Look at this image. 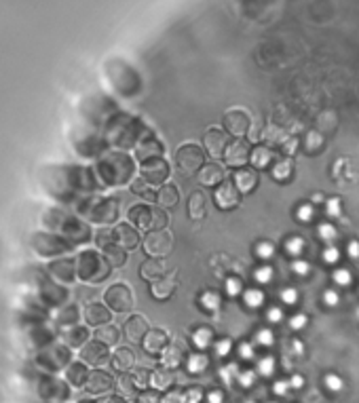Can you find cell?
Segmentation results:
<instances>
[{
  "mask_svg": "<svg viewBox=\"0 0 359 403\" xmlns=\"http://www.w3.org/2000/svg\"><path fill=\"white\" fill-rule=\"evenodd\" d=\"M79 169L76 167H42L40 184L42 190H47L53 199L68 201L72 196V190L79 188Z\"/></svg>",
  "mask_w": 359,
  "mask_h": 403,
  "instance_id": "cell-1",
  "label": "cell"
},
{
  "mask_svg": "<svg viewBox=\"0 0 359 403\" xmlns=\"http://www.w3.org/2000/svg\"><path fill=\"white\" fill-rule=\"evenodd\" d=\"M30 247L40 258H57L70 249V243L57 232H34L30 237Z\"/></svg>",
  "mask_w": 359,
  "mask_h": 403,
  "instance_id": "cell-2",
  "label": "cell"
},
{
  "mask_svg": "<svg viewBox=\"0 0 359 403\" xmlns=\"http://www.w3.org/2000/svg\"><path fill=\"white\" fill-rule=\"evenodd\" d=\"M68 363L70 350L61 344H49L45 349L36 350V355H34V365H38L42 372H59Z\"/></svg>",
  "mask_w": 359,
  "mask_h": 403,
  "instance_id": "cell-3",
  "label": "cell"
},
{
  "mask_svg": "<svg viewBox=\"0 0 359 403\" xmlns=\"http://www.w3.org/2000/svg\"><path fill=\"white\" fill-rule=\"evenodd\" d=\"M36 395L45 403H61L70 397V391H68V384L61 382L59 378L51 376V374H45L36 382Z\"/></svg>",
  "mask_w": 359,
  "mask_h": 403,
  "instance_id": "cell-4",
  "label": "cell"
},
{
  "mask_svg": "<svg viewBox=\"0 0 359 403\" xmlns=\"http://www.w3.org/2000/svg\"><path fill=\"white\" fill-rule=\"evenodd\" d=\"M36 292H38V302H42L45 306H51V308L61 306V304L66 302V298H68L66 287H61V285H57V283L49 281L47 274H45V277H38Z\"/></svg>",
  "mask_w": 359,
  "mask_h": 403,
  "instance_id": "cell-5",
  "label": "cell"
},
{
  "mask_svg": "<svg viewBox=\"0 0 359 403\" xmlns=\"http://www.w3.org/2000/svg\"><path fill=\"white\" fill-rule=\"evenodd\" d=\"M26 342L30 349L40 350L45 346L53 344V331L47 329L45 325H36V327H28L26 329Z\"/></svg>",
  "mask_w": 359,
  "mask_h": 403,
  "instance_id": "cell-6",
  "label": "cell"
},
{
  "mask_svg": "<svg viewBox=\"0 0 359 403\" xmlns=\"http://www.w3.org/2000/svg\"><path fill=\"white\" fill-rule=\"evenodd\" d=\"M47 274L53 279H57L61 283H70L74 279V264L70 262V260H55V262H51L47 268Z\"/></svg>",
  "mask_w": 359,
  "mask_h": 403,
  "instance_id": "cell-7",
  "label": "cell"
},
{
  "mask_svg": "<svg viewBox=\"0 0 359 403\" xmlns=\"http://www.w3.org/2000/svg\"><path fill=\"white\" fill-rule=\"evenodd\" d=\"M97 258L93 256L91 251H84L83 256L79 258V274L83 279H95L97 274H95V270H97Z\"/></svg>",
  "mask_w": 359,
  "mask_h": 403,
  "instance_id": "cell-8",
  "label": "cell"
},
{
  "mask_svg": "<svg viewBox=\"0 0 359 403\" xmlns=\"http://www.w3.org/2000/svg\"><path fill=\"white\" fill-rule=\"evenodd\" d=\"M61 235H66L70 239H79V241H84L87 239V228L79 222V220H72V217H66V222L61 226ZM57 232V235H59Z\"/></svg>",
  "mask_w": 359,
  "mask_h": 403,
  "instance_id": "cell-9",
  "label": "cell"
},
{
  "mask_svg": "<svg viewBox=\"0 0 359 403\" xmlns=\"http://www.w3.org/2000/svg\"><path fill=\"white\" fill-rule=\"evenodd\" d=\"M112 384V380L106 376L104 372H95V374H91L89 380H87V388L91 393H106L110 388Z\"/></svg>",
  "mask_w": 359,
  "mask_h": 403,
  "instance_id": "cell-10",
  "label": "cell"
},
{
  "mask_svg": "<svg viewBox=\"0 0 359 403\" xmlns=\"http://www.w3.org/2000/svg\"><path fill=\"white\" fill-rule=\"evenodd\" d=\"M66 378H68V382H70V384H74V386L84 384V382L89 380L87 367H84L83 363H72V365L68 367V372H66Z\"/></svg>",
  "mask_w": 359,
  "mask_h": 403,
  "instance_id": "cell-11",
  "label": "cell"
},
{
  "mask_svg": "<svg viewBox=\"0 0 359 403\" xmlns=\"http://www.w3.org/2000/svg\"><path fill=\"white\" fill-rule=\"evenodd\" d=\"M186 367H188V372L190 374H203L209 367V359L207 355H201V352H196V355H190L188 357V361H186Z\"/></svg>",
  "mask_w": 359,
  "mask_h": 403,
  "instance_id": "cell-12",
  "label": "cell"
},
{
  "mask_svg": "<svg viewBox=\"0 0 359 403\" xmlns=\"http://www.w3.org/2000/svg\"><path fill=\"white\" fill-rule=\"evenodd\" d=\"M83 359H84L87 363H102L104 359H106L104 346H102V344H89V346H84Z\"/></svg>",
  "mask_w": 359,
  "mask_h": 403,
  "instance_id": "cell-13",
  "label": "cell"
},
{
  "mask_svg": "<svg viewBox=\"0 0 359 403\" xmlns=\"http://www.w3.org/2000/svg\"><path fill=\"white\" fill-rule=\"evenodd\" d=\"M211 338H214L211 329L199 327V329H196L194 334H193V344H194L199 350H205V349H209V346H211Z\"/></svg>",
  "mask_w": 359,
  "mask_h": 403,
  "instance_id": "cell-14",
  "label": "cell"
},
{
  "mask_svg": "<svg viewBox=\"0 0 359 403\" xmlns=\"http://www.w3.org/2000/svg\"><path fill=\"white\" fill-rule=\"evenodd\" d=\"M243 300H245V304H248L249 308H260L264 304V294L260 292V289L251 287V289H248V292L243 294Z\"/></svg>",
  "mask_w": 359,
  "mask_h": 403,
  "instance_id": "cell-15",
  "label": "cell"
},
{
  "mask_svg": "<svg viewBox=\"0 0 359 403\" xmlns=\"http://www.w3.org/2000/svg\"><path fill=\"white\" fill-rule=\"evenodd\" d=\"M76 317H79V310H76V306L68 304V306H63V308L59 310L57 323H59V325H72V323L76 321Z\"/></svg>",
  "mask_w": 359,
  "mask_h": 403,
  "instance_id": "cell-16",
  "label": "cell"
},
{
  "mask_svg": "<svg viewBox=\"0 0 359 403\" xmlns=\"http://www.w3.org/2000/svg\"><path fill=\"white\" fill-rule=\"evenodd\" d=\"M220 378H222V382L230 386L232 382H237V378H239V370H237V365L235 363H228V365H224L222 370H220Z\"/></svg>",
  "mask_w": 359,
  "mask_h": 403,
  "instance_id": "cell-17",
  "label": "cell"
},
{
  "mask_svg": "<svg viewBox=\"0 0 359 403\" xmlns=\"http://www.w3.org/2000/svg\"><path fill=\"white\" fill-rule=\"evenodd\" d=\"M63 338H66V342L70 346H81L84 342V338H87V331H84L83 327H72Z\"/></svg>",
  "mask_w": 359,
  "mask_h": 403,
  "instance_id": "cell-18",
  "label": "cell"
},
{
  "mask_svg": "<svg viewBox=\"0 0 359 403\" xmlns=\"http://www.w3.org/2000/svg\"><path fill=\"white\" fill-rule=\"evenodd\" d=\"M108 319V315L104 313V308L100 306V304H91V306L87 308V321L89 323H102Z\"/></svg>",
  "mask_w": 359,
  "mask_h": 403,
  "instance_id": "cell-19",
  "label": "cell"
},
{
  "mask_svg": "<svg viewBox=\"0 0 359 403\" xmlns=\"http://www.w3.org/2000/svg\"><path fill=\"white\" fill-rule=\"evenodd\" d=\"M275 367H277V361H275L273 357H262L260 359V363H258V374L260 376H264V378H269L275 374Z\"/></svg>",
  "mask_w": 359,
  "mask_h": 403,
  "instance_id": "cell-20",
  "label": "cell"
},
{
  "mask_svg": "<svg viewBox=\"0 0 359 403\" xmlns=\"http://www.w3.org/2000/svg\"><path fill=\"white\" fill-rule=\"evenodd\" d=\"M323 384H326L328 391H332V393H340L342 388H344V380L338 376V374H328L326 378H323Z\"/></svg>",
  "mask_w": 359,
  "mask_h": 403,
  "instance_id": "cell-21",
  "label": "cell"
},
{
  "mask_svg": "<svg viewBox=\"0 0 359 403\" xmlns=\"http://www.w3.org/2000/svg\"><path fill=\"white\" fill-rule=\"evenodd\" d=\"M285 251L290 256H300L304 251V239L302 237H290V241L285 243Z\"/></svg>",
  "mask_w": 359,
  "mask_h": 403,
  "instance_id": "cell-22",
  "label": "cell"
},
{
  "mask_svg": "<svg viewBox=\"0 0 359 403\" xmlns=\"http://www.w3.org/2000/svg\"><path fill=\"white\" fill-rule=\"evenodd\" d=\"M201 304H203V308H207V310H218L220 308V296L216 292H205L201 296Z\"/></svg>",
  "mask_w": 359,
  "mask_h": 403,
  "instance_id": "cell-23",
  "label": "cell"
},
{
  "mask_svg": "<svg viewBox=\"0 0 359 403\" xmlns=\"http://www.w3.org/2000/svg\"><path fill=\"white\" fill-rule=\"evenodd\" d=\"M317 232H319V237H321V241H326V243H332L334 239H336V226L332 224H328V222H323L319 224V228H317Z\"/></svg>",
  "mask_w": 359,
  "mask_h": 403,
  "instance_id": "cell-24",
  "label": "cell"
},
{
  "mask_svg": "<svg viewBox=\"0 0 359 403\" xmlns=\"http://www.w3.org/2000/svg\"><path fill=\"white\" fill-rule=\"evenodd\" d=\"M351 281H353V277H351V270H347V268H338V270H334V283L340 287H349Z\"/></svg>",
  "mask_w": 359,
  "mask_h": 403,
  "instance_id": "cell-25",
  "label": "cell"
},
{
  "mask_svg": "<svg viewBox=\"0 0 359 403\" xmlns=\"http://www.w3.org/2000/svg\"><path fill=\"white\" fill-rule=\"evenodd\" d=\"M256 344L260 346H273L275 344V334H273V329H260L256 331Z\"/></svg>",
  "mask_w": 359,
  "mask_h": 403,
  "instance_id": "cell-26",
  "label": "cell"
},
{
  "mask_svg": "<svg viewBox=\"0 0 359 403\" xmlns=\"http://www.w3.org/2000/svg\"><path fill=\"white\" fill-rule=\"evenodd\" d=\"M338 260H340V249H338L336 245H328L326 249H323V262L336 264Z\"/></svg>",
  "mask_w": 359,
  "mask_h": 403,
  "instance_id": "cell-27",
  "label": "cell"
},
{
  "mask_svg": "<svg viewBox=\"0 0 359 403\" xmlns=\"http://www.w3.org/2000/svg\"><path fill=\"white\" fill-rule=\"evenodd\" d=\"M237 382L241 384L243 388H249L253 382H256V372H253V370H243V372H239Z\"/></svg>",
  "mask_w": 359,
  "mask_h": 403,
  "instance_id": "cell-28",
  "label": "cell"
},
{
  "mask_svg": "<svg viewBox=\"0 0 359 403\" xmlns=\"http://www.w3.org/2000/svg\"><path fill=\"white\" fill-rule=\"evenodd\" d=\"M296 215H298L300 222H311L313 215H315V207L311 203H304V205H300V207H298V214H296Z\"/></svg>",
  "mask_w": 359,
  "mask_h": 403,
  "instance_id": "cell-29",
  "label": "cell"
},
{
  "mask_svg": "<svg viewBox=\"0 0 359 403\" xmlns=\"http://www.w3.org/2000/svg\"><path fill=\"white\" fill-rule=\"evenodd\" d=\"M256 256L262 260H271L275 256V245L273 243H260L256 247Z\"/></svg>",
  "mask_w": 359,
  "mask_h": 403,
  "instance_id": "cell-30",
  "label": "cell"
},
{
  "mask_svg": "<svg viewBox=\"0 0 359 403\" xmlns=\"http://www.w3.org/2000/svg\"><path fill=\"white\" fill-rule=\"evenodd\" d=\"M253 279H256L258 283H269L273 279V268L271 266H260L256 272H253Z\"/></svg>",
  "mask_w": 359,
  "mask_h": 403,
  "instance_id": "cell-31",
  "label": "cell"
},
{
  "mask_svg": "<svg viewBox=\"0 0 359 403\" xmlns=\"http://www.w3.org/2000/svg\"><path fill=\"white\" fill-rule=\"evenodd\" d=\"M230 349H232V342L228 340V338H222V340H218V342L214 344V350H216L218 357H226L228 352H230Z\"/></svg>",
  "mask_w": 359,
  "mask_h": 403,
  "instance_id": "cell-32",
  "label": "cell"
},
{
  "mask_svg": "<svg viewBox=\"0 0 359 403\" xmlns=\"http://www.w3.org/2000/svg\"><path fill=\"white\" fill-rule=\"evenodd\" d=\"M241 292H243V283H241V279L232 277V279L226 281V294H228V296H232V298H235V296H239Z\"/></svg>",
  "mask_w": 359,
  "mask_h": 403,
  "instance_id": "cell-33",
  "label": "cell"
},
{
  "mask_svg": "<svg viewBox=\"0 0 359 403\" xmlns=\"http://www.w3.org/2000/svg\"><path fill=\"white\" fill-rule=\"evenodd\" d=\"M321 300H323V304H326V306L334 308V306H338V302H340V296H338L336 289H326Z\"/></svg>",
  "mask_w": 359,
  "mask_h": 403,
  "instance_id": "cell-34",
  "label": "cell"
},
{
  "mask_svg": "<svg viewBox=\"0 0 359 403\" xmlns=\"http://www.w3.org/2000/svg\"><path fill=\"white\" fill-rule=\"evenodd\" d=\"M326 209H328V215H330V217H340V214H342L340 199H330V201L326 203Z\"/></svg>",
  "mask_w": 359,
  "mask_h": 403,
  "instance_id": "cell-35",
  "label": "cell"
},
{
  "mask_svg": "<svg viewBox=\"0 0 359 403\" xmlns=\"http://www.w3.org/2000/svg\"><path fill=\"white\" fill-rule=\"evenodd\" d=\"M292 270L298 274V277H306V274L311 272V264L304 262V260H296V262L292 264Z\"/></svg>",
  "mask_w": 359,
  "mask_h": 403,
  "instance_id": "cell-36",
  "label": "cell"
},
{
  "mask_svg": "<svg viewBox=\"0 0 359 403\" xmlns=\"http://www.w3.org/2000/svg\"><path fill=\"white\" fill-rule=\"evenodd\" d=\"M253 355H256V350H253V344H251V342H241V344H239V357H241V359L249 361Z\"/></svg>",
  "mask_w": 359,
  "mask_h": 403,
  "instance_id": "cell-37",
  "label": "cell"
},
{
  "mask_svg": "<svg viewBox=\"0 0 359 403\" xmlns=\"http://www.w3.org/2000/svg\"><path fill=\"white\" fill-rule=\"evenodd\" d=\"M281 300H283V304H290V306H294L296 302H298V292H296L294 287H287L281 292Z\"/></svg>",
  "mask_w": 359,
  "mask_h": 403,
  "instance_id": "cell-38",
  "label": "cell"
},
{
  "mask_svg": "<svg viewBox=\"0 0 359 403\" xmlns=\"http://www.w3.org/2000/svg\"><path fill=\"white\" fill-rule=\"evenodd\" d=\"M203 399V393H201V388H188V391L184 393V403H201Z\"/></svg>",
  "mask_w": 359,
  "mask_h": 403,
  "instance_id": "cell-39",
  "label": "cell"
},
{
  "mask_svg": "<svg viewBox=\"0 0 359 403\" xmlns=\"http://www.w3.org/2000/svg\"><path fill=\"white\" fill-rule=\"evenodd\" d=\"M253 182H256V180H253L249 173H239L237 175V184H239V188H241V190H249L253 186Z\"/></svg>",
  "mask_w": 359,
  "mask_h": 403,
  "instance_id": "cell-40",
  "label": "cell"
},
{
  "mask_svg": "<svg viewBox=\"0 0 359 403\" xmlns=\"http://www.w3.org/2000/svg\"><path fill=\"white\" fill-rule=\"evenodd\" d=\"M306 323H308V317L306 315H294L292 319H290V327L292 329H302V327H306Z\"/></svg>",
  "mask_w": 359,
  "mask_h": 403,
  "instance_id": "cell-41",
  "label": "cell"
},
{
  "mask_svg": "<svg viewBox=\"0 0 359 403\" xmlns=\"http://www.w3.org/2000/svg\"><path fill=\"white\" fill-rule=\"evenodd\" d=\"M266 319H269L271 323H281L283 321V310L277 308V306H271L269 310H266Z\"/></svg>",
  "mask_w": 359,
  "mask_h": 403,
  "instance_id": "cell-42",
  "label": "cell"
},
{
  "mask_svg": "<svg viewBox=\"0 0 359 403\" xmlns=\"http://www.w3.org/2000/svg\"><path fill=\"white\" fill-rule=\"evenodd\" d=\"M287 391H290V382H287V380H277V382L273 384V393L279 395V397L287 395Z\"/></svg>",
  "mask_w": 359,
  "mask_h": 403,
  "instance_id": "cell-43",
  "label": "cell"
},
{
  "mask_svg": "<svg viewBox=\"0 0 359 403\" xmlns=\"http://www.w3.org/2000/svg\"><path fill=\"white\" fill-rule=\"evenodd\" d=\"M292 171V162H281V165H277V169H275V178H279V180H283L285 175H290Z\"/></svg>",
  "mask_w": 359,
  "mask_h": 403,
  "instance_id": "cell-44",
  "label": "cell"
},
{
  "mask_svg": "<svg viewBox=\"0 0 359 403\" xmlns=\"http://www.w3.org/2000/svg\"><path fill=\"white\" fill-rule=\"evenodd\" d=\"M207 401H209V403H224L222 388H214V391H209V393H207Z\"/></svg>",
  "mask_w": 359,
  "mask_h": 403,
  "instance_id": "cell-45",
  "label": "cell"
},
{
  "mask_svg": "<svg viewBox=\"0 0 359 403\" xmlns=\"http://www.w3.org/2000/svg\"><path fill=\"white\" fill-rule=\"evenodd\" d=\"M161 403H184V393H169Z\"/></svg>",
  "mask_w": 359,
  "mask_h": 403,
  "instance_id": "cell-46",
  "label": "cell"
},
{
  "mask_svg": "<svg viewBox=\"0 0 359 403\" xmlns=\"http://www.w3.org/2000/svg\"><path fill=\"white\" fill-rule=\"evenodd\" d=\"M287 382H290V388H296V391H298V388L304 386V378H302L300 374H294V376L287 380Z\"/></svg>",
  "mask_w": 359,
  "mask_h": 403,
  "instance_id": "cell-47",
  "label": "cell"
},
{
  "mask_svg": "<svg viewBox=\"0 0 359 403\" xmlns=\"http://www.w3.org/2000/svg\"><path fill=\"white\" fill-rule=\"evenodd\" d=\"M138 403H161V401H159L157 395L146 393V395H142V397H139V401H138Z\"/></svg>",
  "mask_w": 359,
  "mask_h": 403,
  "instance_id": "cell-48",
  "label": "cell"
},
{
  "mask_svg": "<svg viewBox=\"0 0 359 403\" xmlns=\"http://www.w3.org/2000/svg\"><path fill=\"white\" fill-rule=\"evenodd\" d=\"M349 256H351V258H359V243H357V241H351V243H349Z\"/></svg>",
  "mask_w": 359,
  "mask_h": 403,
  "instance_id": "cell-49",
  "label": "cell"
},
{
  "mask_svg": "<svg viewBox=\"0 0 359 403\" xmlns=\"http://www.w3.org/2000/svg\"><path fill=\"white\" fill-rule=\"evenodd\" d=\"M355 317H357V321H359V306L355 308Z\"/></svg>",
  "mask_w": 359,
  "mask_h": 403,
  "instance_id": "cell-50",
  "label": "cell"
},
{
  "mask_svg": "<svg viewBox=\"0 0 359 403\" xmlns=\"http://www.w3.org/2000/svg\"><path fill=\"white\" fill-rule=\"evenodd\" d=\"M245 403H253V401H245Z\"/></svg>",
  "mask_w": 359,
  "mask_h": 403,
  "instance_id": "cell-51",
  "label": "cell"
},
{
  "mask_svg": "<svg viewBox=\"0 0 359 403\" xmlns=\"http://www.w3.org/2000/svg\"><path fill=\"white\" fill-rule=\"evenodd\" d=\"M269 403H277V401H269Z\"/></svg>",
  "mask_w": 359,
  "mask_h": 403,
  "instance_id": "cell-52",
  "label": "cell"
},
{
  "mask_svg": "<svg viewBox=\"0 0 359 403\" xmlns=\"http://www.w3.org/2000/svg\"><path fill=\"white\" fill-rule=\"evenodd\" d=\"M83 403H91V401H83Z\"/></svg>",
  "mask_w": 359,
  "mask_h": 403,
  "instance_id": "cell-53",
  "label": "cell"
}]
</instances>
